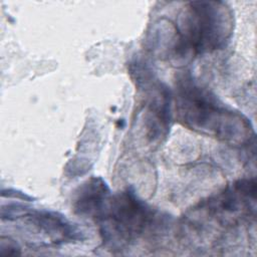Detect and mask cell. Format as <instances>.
<instances>
[{
    "label": "cell",
    "instance_id": "obj_1",
    "mask_svg": "<svg viewBox=\"0 0 257 257\" xmlns=\"http://www.w3.org/2000/svg\"><path fill=\"white\" fill-rule=\"evenodd\" d=\"M178 119L187 127L231 145L250 142L253 130L241 113L229 109L215 95L185 78L176 90Z\"/></svg>",
    "mask_w": 257,
    "mask_h": 257
},
{
    "label": "cell",
    "instance_id": "obj_2",
    "mask_svg": "<svg viewBox=\"0 0 257 257\" xmlns=\"http://www.w3.org/2000/svg\"><path fill=\"white\" fill-rule=\"evenodd\" d=\"M233 32L232 11L223 2H190L180 14L175 54H199L225 46Z\"/></svg>",
    "mask_w": 257,
    "mask_h": 257
},
{
    "label": "cell",
    "instance_id": "obj_3",
    "mask_svg": "<svg viewBox=\"0 0 257 257\" xmlns=\"http://www.w3.org/2000/svg\"><path fill=\"white\" fill-rule=\"evenodd\" d=\"M99 221L103 241L121 248L137 240L150 226L152 212L130 192L108 196L95 216Z\"/></svg>",
    "mask_w": 257,
    "mask_h": 257
},
{
    "label": "cell",
    "instance_id": "obj_4",
    "mask_svg": "<svg viewBox=\"0 0 257 257\" xmlns=\"http://www.w3.org/2000/svg\"><path fill=\"white\" fill-rule=\"evenodd\" d=\"M2 210L3 219H24L27 225L32 226L36 232L48 240L49 243L58 244L77 240L79 232L62 215L51 211H37L20 205H11Z\"/></svg>",
    "mask_w": 257,
    "mask_h": 257
},
{
    "label": "cell",
    "instance_id": "obj_5",
    "mask_svg": "<svg viewBox=\"0 0 257 257\" xmlns=\"http://www.w3.org/2000/svg\"><path fill=\"white\" fill-rule=\"evenodd\" d=\"M108 189L101 179H91L79 190L74 202V210L79 215L95 217L109 196Z\"/></svg>",
    "mask_w": 257,
    "mask_h": 257
},
{
    "label": "cell",
    "instance_id": "obj_6",
    "mask_svg": "<svg viewBox=\"0 0 257 257\" xmlns=\"http://www.w3.org/2000/svg\"><path fill=\"white\" fill-rule=\"evenodd\" d=\"M0 254L1 255H17L20 254V249L17 246V243L13 240H10L9 238H6V241H4V238L1 237L0 241Z\"/></svg>",
    "mask_w": 257,
    "mask_h": 257
}]
</instances>
